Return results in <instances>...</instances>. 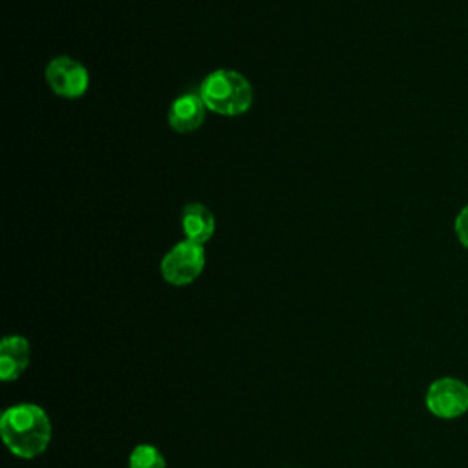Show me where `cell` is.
<instances>
[{"label": "cell", "mask_w": 468, "mask_h": 468, "mask_svg": "<svg viewBox=\"0 0 468 468\" xmlns=\"http://www.w3.org/2000/svg\"><path fill=\"white\" fill-rule=\"evenodd\" d=\"M161 276L176 287L192 283L205 269V249L199 243L183 239L176 243L161 260Z\"/></svg>", "instance_id": "3"}, {"label": "cell", "mask_w": 468, "mask_h": 468, "mask_svg": "<svg viewBox=\"0 0 468 468\" xmlns=\"http://www.w3.org/2000/svg\"><path fill=\"white\" fill-rule=\"evenodd\" d=\"M207 106L199 93H181L168 108V124L177 133H190L201 128Z\"/></svg>", "instance_id": "6"}, {"label": "cell", "mask_w": 468, "mask_h": 468, "mask_svg": "<svg viewBox=\"0 0 468 468\" xmlns=\"http://www.w3.org/2000/svg\"><path fill=\"white\" fill-rule=\"evenodd\" d=\"M207 110L223 117H238L250 110L254 101L252 84L245 75L234 69H214L208 73L199 90Z\"/></svg>", "instance_id": "2"}, {"label": "cell", "mask_w": 468, "mask_h": 468, "mask_svg": "<svg viewBox=\"0 0 468 468\" xmlns=\"http://www.w3.org/2000/svg\"><path fill=\"white\" fill-rule=\"evenodd\" d=\"M426 408L439 419H457L468 411V386L453 377H442L430 384Z\"/></svg>", "instance_id": "5"}, {"label": "cell", "mask_w": 468, "mask_h": 468, "mask_svg": "<svg viewBox=\"0 0 468 468\" xmlns=\"http://www.w3.org/2000/svg\"><path fill=\"white\" fill-rule=\"evenodd\" d=\"M29 364V342L24 336H5L0 344V378L11 382L18 378Z\"/></svg>", "instance_id": "7"}, {"label": "cell", "mask_w": 468, "mask_h": 468, "mask_svg": "<svg viewBox=\"0 0 468 468\" xmlns=\"http://www.w3.org/2000/svg\"><path fill=\"white\" fill-rule=\"evenodd\" d=\"M181 227L185 232V239L205 245L216 230V219L208 207L203 203H188L181 214Z\"/></svg>", "instance_id": "8"}, {"label": "cell", "mask_w": 468, "mask_h": 468, "mask_svg": "<svg viewBox=\"0 0 468 468\" xmlns=\"http://www.w3.org/2000/svg\"><path fill=\"white\" fill-rule=\"evenodd\" d=\"M0 433L13 455L35 459L44 453L51 441V422L40 406L24 402L2 413Z\"/></svg>", "instance_id": "1"}, {"label": "cell", "mask_w": 468, "mask_h": 468, "mask_svg": "<svg viewBox=\"0 0 468 468\" xmlns=\"http://www.w3.org/2000/svg\"><path fill=\"white\" fill-rule=\"evenodd\" d=\"M128 468H166V461L155 446L139 444L128 457Z\"/></svg>", "instance_id": "9"}, {"label": "cell", "mask_w": 468, "mask_h": 468, "mask_svg": "<svg viewBox=\"0 0 468 468\" xmlns=\"http://www.w3.org/2000/svg\"><path fill=\"white\" fill-rule=\"evenodd\" d=\"M453 227H455L457 239L461 241V245H464L468 249V205L457 214Z\"/></svg>", "instance_id": "10"}, {"label": "cell", "mask_w": 468, "mask_h": 468, "mask_svg": "<svg viewBox=\"0 0 468 468\" xmlns=\"http://www.w3.org/2000/svg\"><path fill=\"white\" fill-rule=\"evenodd\" d=\"M44 77L51 91L64 99H79L88 91L90 86V73L86 66L64 55L48 62Z\"/></svg>", "instance_id": "4"}]
</instances>
